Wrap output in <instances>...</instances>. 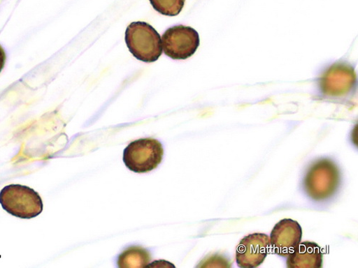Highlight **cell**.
<instances>
[{
	"label": "cell",
	"instance_id": "1",
	"mask_svg": "<svg viewBox=\"0 0 358 268\" xmlns=\"http://www.w3.org/2000/svg\"><path fill=\"white\" fill-rule=\"evenodd\" d=\"M125 39L130 52L138 61L154 63L162 54L161 36L152 25L146 22L130 24L127 29Z\"/></svg>",
	"mask_w": 358,
	"mask_h": 268
},
{
	"label": "cell",
	"instance_id": "8",
	"mask_svg": "<svg viewBox=\"0 0 358 268\" xmlns=\"http://www.w3.org/2000/svg\"><path fill=\"white\" fill-rule=\"evenodd\" d=\"M323 255L320 246L313 242L301 243L287 256L289 268H320Z\"/></svg>",
	"mask_w": 358,
	"mask_h": 268
},
{
	"label": "cell",
	"instance_id": "7",
	"mask_svg": "<svg viewBox=\"0 0 358 268\" xmlns=\"http://www.w3.org/2000/svg\"><path fill=\"white\" fill-rule=\"evenodd\" d=\"M303 230L297 221L286 218L275 225L271 234V246L275 253L287 257L301 243Z\"/></svg>",
	"mask_w": 358,
	"mask_h": 268
},
{
	"label": "cell",
	"instance_id": "9",
	"mask_svg": "<svg viewBox=\"0 0 358 268\" xmlns=\"http://www.w3.org/2000/svg\"><path fill=\"white\" fill-rule=\"evenodd\" d=\"M151 261V255L141 247H130L119 256L117 265L122 268H143Z\"/></svg>",
	"mask_w": 358,
	"mask_h": 268
},
{
	"label": "cell",
	"instance_id": "10",
	"mask_svg": "<svg viewBox=\"0 0 358 268\" xmlns=\"http://www.w3.org/2000/svg\"><path fill=\"white\" fill-rule=\"evenodd\" d=\"M153 8L166 16H176L182 12L185 0H149Z\"/></svg>",
	"mask_w": 358,
	"mask_h": 268
},
{
	"label": "cell",
	"instance_id": "5",
	"mask_svg": "<svg viewBox=\"0 0 358 268\" xmlns=\"http://www.w3.org/2000/svg\"><path fill=\"white\" fill-rule=\"evenodd\" d=\"M164 53L173 59H187L200 45L199 34L191 27L178 25L167 29L162 38Z\"/></svg>",
	"mask_w": 358,
	"mask_h": 268
},
{
	"label": "cell",
	"instance_id": "2",
	"mask_svg": "<svg viewBox=\"0 0 358 268\" xmlns=\"http://www.w3.org/2000/svg\"><path fill=\"white\" fill-rule=\"evenodd\" d=\"M0 204L6 212L22 219L34 218L43 210L40 195L34 189L21 185L5 187L0 192Z\"/></svg>",
	"mask_w": 358,
	"mask_h": 268
},
{
	"label": "cell",
	"instance_id": "6",
	"mask_svg": "<svg viewBox=\"0 0 358 268\" xmlns=\"http://www.w3.org/2000/svg\"><path fill=\"white\" fill-rule=\"evenodd\" d=\"M270 237L264 233H253L243 238L236 253L237 265L255 268L265 260L271 248Z\"/></svg>",
	"mask_w": 358,
	"mask_h": 268
},
{
	"label": "cell",
	"instance_id": "3",
	"mask_svg": "<svg viewBox=\"0 0 358 268\" xmlns=\"http://www.w3.org/2000/svg\"><path fill=\"white\" fill-rule=\"evenodd\" d=\"M340 184L338 167L329 160H320L309 168L304 181L305 190L313 199L320 201L329 198Z\"/></svg>",
	"mask_w": 358,
	"mask_h": 268
},
{
	"label": "cell",
	"instance_id": "11",
	"mask_svg": "<svg viewBox=\"0 0 358 268\" xmlns=\"http://www.w3.org/2000/svg\"><path fill=\"white\" fill-rule=\"evenodd\" d=\"M6 61V54L3 48L0 46V73L2 72L4 68Z\"/></svg>",
	"mask_w": 358,
	"mask_h": 268
},
{
	"label": "cell",
	"instance_id": "4",
	"mask_svg": "<svg viewBox=\"0 0 358 268\" xmlns=\"http://www.w3.org/2000/svg\"><path fill=\"white\" fill-rule=\"evenodd\" d=\"M164 156L162 144L153 138H144L130 143L124 150L123 160L132 172L146 173L156 169Z\"/></svg>",
	"mask_w": 358,
	"mask_h": 268
}]
</instances>
